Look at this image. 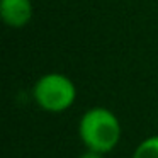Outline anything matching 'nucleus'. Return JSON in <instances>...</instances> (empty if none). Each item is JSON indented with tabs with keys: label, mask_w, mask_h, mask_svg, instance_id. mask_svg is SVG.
<instances>
[{
	"label": "nucleus",
	"mask_w": 158,
	"mask_h": 158,
	"mask_svg": "<svg viewBox=\"0 0 158 158\" xmlns=\"http://www.w3.org/2000/svg\"><path fill=\"white\" fill-rule=\"evenodd\" d=\"M78 158H104V155L97 153V151H92V150H85V153H82Z\"/></svg>",
	"instance_id": "nucleus-5"
},
{
	"label": "nucleus",
	"mask_w": 158,
	"mask_h": 158,
	"mask_svg": "<svg viewBox=\"0 0 158 158\" xmlns=\"http://www.w3.org/2000/svg\"><path fill=\"white\" fill-rule=\"evenodd\" d=\"M0 15L9 27H24L32 19L31 0H0Z\"/></svg>",
	"instance_id": "nucleus-3"
},
{
	"label": "nucleus",
	"mask_w": 158,
	"mask_h": 158,
	"mask_svg": "<svg viewBox=\"0 0 158 158\" xmlns=\"http://www.w3.org/2000/svg\"><path fill=\"white\" fill-rule=\"evenodd\" d=\"M32 99L39 109L51 114L68 110L77 100V87L70 77L63 73H46L36 80Z\"/></svg>",
	"instance_id": "nucleus-2"
},
{
	"label": "nucleus",
	"mask_w": 158,
	"mask_h": 158,
	"mask_svg": "<svg viewBox=\"0 0 158 158\" xmlns=\"http://www.w3.org/2000/svg\"><path fill=\"white\" fill-rule=\"evenodd\" d=\"M78 136L85 150L107 155L121 143L123 126L110 109L95 106L82 114L78 121Z\"/></svg>",
	"instance_id": "nucleus-1"
},
{
	"label": "nucleus",
	"mask_w": 158,
	"mask_h": 158,
	"mask_svg": "<svg viewBox=\"0 0 158 158\" xmlns=\"http://www.w3.org/2000/svg\"><path fill=\"white\" fill-rule=\"evenodd\" d=\"M131 158H158V134L144 138L136 144Z\"/></svg>",
	"instance_id": "nucleus-4"
}]
</instances>
